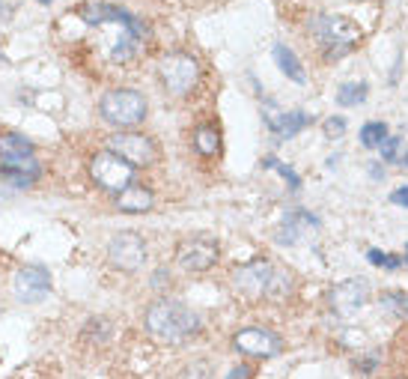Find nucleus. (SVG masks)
Listing matches in <instances>:
<instances>
[{
    "instance_id": "f257e3e1",
    "label": "nucleus",
    "mask_w": 408,
    "mask_h": 379,
    "mask_svg": "<svg viewBox=\"0 0 408 379\" xmlns=\"http://www.w3.org/2000/svg\"><path fill=\"white\" fill-rule=\"evenodd\" d=\"M292 278L268 260H250L233 272V287L248 299H283Z\"/></svg>"
},
{
    "instance_id": "f03ea898",
    "label": "nucleus",
    "mask_w": 408,
    "mask_h": 379,
    "mask_svg": "<svg viewBox=\"0 0 408 379\" xmlns=\"http://www.w3.org/2000/svg\"><path fill=\"white\" fill-rule=\"evenodd\" d=\"M146 328L152 338L167 340V343H179L200 328V317L185 302L161 299L146 310Z\"/></svg>"
},
{
    "instance_id": "7ed1b4c3",
    "label": "nucleus",
    "mask_w": 408,
    "mask_h": 379,
    "mask_svg": "<svg viewBox=\"0 0 408 379\" xmlns=\"http://www.w3.org/2000/svg\"><path fill=\"white\" fill-rule=\"evenodd\" d=\"M101 120L111 123V126H120V128H131L143 123L146 117V98L138 90H111L101 96Z\"/></svg>"
},
{
    "instance_id": "20e7f679",
    "label": "nucleus",
    "mask_w": 408,
    "mask_h": 379,
    "mask_svg": "<svg viewBox=\"0 0 408 379\" xmlns=\"http://www.w3.org/2000/svg\"><path fill=\"white\" fill-rule=\"evenodd\" d=\"M313 33H316V39L328 48V57H343L361 39V30L349 19H340V15H319L313 21Z\"/></svg>"
},
{
    "instance_id": "39448f33",
    "label": "nucleus",
    "mask_w": 408,
    "mask_h": 379,
    "mask_svg": "<svg viewBox=\"0 0 408 379\" xmlns=\"http://www.w3.org/2000/svg\"><path fill=\"white\" fill-rule=\"evenodd\" d=\"M90 173L96 179V186L111 191V194H120L123 188L131 186V179H134V168H131V164L123 161L120 156L111 153V150L96 153L90 158Z\"/></svg>"
},
{
    "instance_id": "423d86ee",
    "label": "nucleus",
    "mask_w": 408,
    "mask_h": 379,
    "mask_svg": "<svg viewBox=\"0 0 408 379\" xmlns=\"http://www.w3.org/2000/svg\"><path fill=\"white\" fill-rule=\"evenodd\" d=\"M161 81L173 96H188L200 81V66L191 54H167L161 60Z\"/></svg>"
},
{
    "instance_id": "0eeeda50",
    "label": "nucleus",
    "mask_w": 408,
    "mask_h": 379,
    "mask_svg": "<svg viewBox=\"0 0 408 379\" xmlns=\"http://www.w3.org/2000/svg\"><path fill=\"white\" fill-rule=\"evenodd\" d=\"M108 150L116 153L123 161H128L131 168H149V164H155V158H158L155 143H152L146 135H134V131H120V135H113L108 141Z\"/></svg>"
},
{
    "instance_id": "6e6552de",
    "label": "nucleus",
    "mask_w": 408,
    "mask_h": 379,
    "mask_svg": "<svg viewBox=\"0 0 408 379\" xmlns=\"http://www.w3.org/2000/svg\"><path fill=\"white\" fill-rule=\"evenodd\" d=\"M0 161H4L9 171L39 176V161L33 158V143L21 135H15V131L0 135Z\"/></svg>"
},
{
    "instance_id": "1a4fd4ad",
    "label": "nucleus",
    "mask_w": 408,
    "mask_h": 379,
    "mask_svg": "<svg viewBox=\"0 0 408 379\" xmlns=\"http://www.w3.org/2000/svg\"><path fill=\"white\" fill-rule=\"evenodd\" d=\"M108 260L113 263L116 269L123 272H134L143 266L146 260V245L138 233H116L108 245Z\"/></svg>"
},
{
    "instance_id": "9d476101",
    "label": "nucleus",
    "mask_w": 408,
    "mask_h": 379,
    "mask_svg": "<svg viewBox=\"0 0 408 379\" xmlns=\"http://www.w3.org/2000/svg\"><path fill=\"white\" fill-rule=\"evenodd\" d=\"M369 302V284L364 278H349L331 290V310L337 317H352Z\"/></svg>"
},
{
    "instance_id": "9b49d317",
    "label": "nucleus",
    "mask_w": 408,
    "mask_h": 379,
    "mask_svg": "<svg viewBox=\"0 0 408 379\" xmlns=\"http://www.w3.org/2000/svg\"><path fill=\"white\" fill-rule=\"evenodd\" d=\"M233 347L245 355H253V358H275L283 343L275 332H268V328H242V332L233 338Z\"/></svg>"
},
{
    "instance_id": "f8f14e48",
    "label": "nucleus",
    "mask_w": 408,
    "mask_h": 379,
    "mask_svg": "<svg viewBox=\"0 0 408 379\" xmlns=\"http://www.w3.org/2000/svg\"><path fill=\"white\" fill-rule=\"evenodd\" d=\"M176 263L185 272H206L218 263V245L206 239H188L176 248Z\"/></svg>"
},
{
    "instance_id": "ddd939ff",
    "label": "nucleus",
    "mask_w": 408,
    "mask_h": 379,
    "mask_svg": "<svg viewBox=\"0 0 408 379\" xmlns=\"http://www.w3.org/2000/svg\"><path fill=\"white\" fill-rule=\"evenodd\" d=\"M51 290V275L45 266H24L15 272V295L24 302H39Z\"/></svg>"
},
{
    "instance_id": "4468645a",
    "label": "nucleus",
    "mask_w": 408,
    "mask_h": 379,
    "mask_svg": "<svg viewBox=\"0 0 408 379\" xmlns=\"http://www.w3.org/2000/svg\"><path fill=\"white\" fill-rule=\"evenodd\" d=\"M265 123L271 126V131H275L277 138H295L298 131L310 123V117L304 111H292V113H277L275 108H268V117Z\"/></svg>"
},
{
    "instance_id": "2eb2a0df",
    "label": "nucleus",
    "mask_w": 408,
    "mask_h": 379,
    "mask_svg": "<svg viewBox=\"0 0 408 379\" xmlns=\"http://www.w3.org/2000/svg\"><path fill=\"white\" fill-rule=\"evenodd\" d=\"M152 206V191L143 188V186H128L120 191V197H116V209L120 212H128V216H134V212H146Z\"/></svg>"
},
{
    "instance_id": "dca6fc26",
    "label": "nucleus",
    "mask_w": 408,
    "mask_h": 379,
    "mask_svg": "<svg viewBox=\"0 0 408 379\" xmlns=\"http://www.w3.org/2000/svg\"><path fill=\"white\" fill-rule=\"evenodd\" d=\"M275 60H277V66H280V72H283L286 78H292L295 84H304V81H307V75H304L298 57L289 51L286 45H275Z\"/></svg>"
},
{
    "instance_id": "f3484780",
    "label": "nucleus",
    "mask_w": 408,
    "mask_h": 379,
    "mask_svg": "<svg viewBox=\"0 0 408 379\" xmlns=\"http://www.w3.org/2000/svg\"><path fill=\"white\" fill-rule=\"evenodd\" d=\"M194 146H197V153H200V156H215V153H218V146H220L218 131H215V128H209V126L197 128V135H194Z\"/></svg>"
},
{
    "instance_id": "a211bd4d",
    "label": "nucleus",
    "mask_w": 408,
    "mask_h": 379,
    "mask_svg": "<svg viewBox=\"0 0 408 379\" xmlns=\"http://www.w3.org/2000/svg\"><path fill=\"white\" fill-rule=\"evenodd\" d=\"M364 98H367V84H364V81H361V84H355V81H352V84H343V87H340V93H337V102L343 108L361 105Z\"/></svg>"
},
{
    "instance_id": "6ab92c4d",
    "label": "nucleus",
    "mask_w": 408,
    "mask_h": 379,
    "mask_svg": "<svg viewBox=\"0 0 408 379\" xmlns=\"http://www.w3.org/2000/svg\"><path fill=\"white\" fill-rule=\"evenodd\" d=\"M387 138V126L384 123H367L361 128V143L367 146V150H376V146H382Z\"/></svg>"
},
{
    "instance_id": "aec40b11",
    "label": "nucleus",
    "mask_w": 408,
    "mask_h": 379,
    "mask_svg": "<svg viewBox=\"0 0 408 379\" xmlns=\"http://www.w3.org/2000/svg\"><path fill=\"white\" fill-rule=\"evenodd\" d=\"M382 305L387 310H394L397 317H408V295L405 293H384L382 295Z\"/></svg>"
},
{
    "instance_id": "412c9836",
    "label": "nucleus",
    "mask_w": 408,
    "mask_h": 379,
    "mask_svg": "<svg viewBox=\"0 0 408 379\" xmlns=\"http://www.w3.org/2000/svg\"><path fill=\"white\" fill-rule=\"evenodd\" d=\"M367 257H369L372 266H382V269H399V266H402V260H399V257L384 254V251H379V248H369V251H367Z\"/></svg>"
},
{
    "instance_id": "4be33fe9",
    "label": "nucleus",
    "mask_w": 408,
    "mask_h": 379,
    "mask_svg": "<svg viewBox=\"0 0 408 379\" xmlns=\"http://www.w3.org/2000/svg\"><path fill=\"white\" fill-rule=\"evenodd\" d=\"M265 168H271V171H280V176H286V179H289V186L298 188V176H295L292 171H289L286 164H280L277 158H271V156H268V158H265Z\"/></svg>"
},
{
    "instance_id": "5701e85b",
    "label": "nucleus",
    "mask_w": 408,
    "mask_h": 379,
    "mask_svg": "<svg viewBox=\"0 0 408 379\" xmlns=\"http://www.w3.org/2000/svg\"><path fill=\"white\" fill-rule=\"evenodd\" d=\"M397 150H399V138H384V143H382V158H384V161H394V158H397Z\"/></svg>"
},
{
    "instance_id": "b1692460",
    "label": "nucleus",
    "mask_w": 408,
    "mask_h": 379,
    "mask_svg": "<svg viewBox=\"0 0 408 379\" xmlns=\"http://www.w3.org/2000/svg\"><path fill=\"white\" fill-rule=\"evenodd\" d=\"M343 131H346V123L340 120V117H334V120L325 123V135H328V138H340Z\"/></svg>"
},
{
    "instance_id": "393cba45",
    "label": "nucleus",
    "mask_w": 408,
    "mask_h": 379,
    "mask_svg": "<svg viewBox=\"0 0 408 379\" xmlns=\"http://www.w3.org/2000/svg\"><path fill=\"white\" fill-rule=\"evenodd\" d=\"M390 201H394L397 206H408V186H399L394 194H390Z\"/></svg>"
},
{
    "instance_id": "a878e982",
    "label": "nucleus",
    "mask_w": 408,
    "mask_h": 379,
    "mask_svg": "<svg viewBox=\"0 0 408 379\" xmlns=\"http://www.w3.org/2000/svg\"><path fill=\"white\" fill-rule=\"evenodd\" d=\"M227 379H250V370H248V368H245V365H242V368H233V370H230V376H227Z\"/></svg>"
},
{
    "instance_id": "bb28decb",
    "label": "nucleus",
    "mask_w": 408,
    "mask_h": 379,
    "mask_svg": "<svg viewBox=\"0 0 408 379\" xmlns=\"http://www.w3.org/2000/svg\"><path fill=\"white\" fill-rule=\"evenodd\" d=\"M402 257H405V263H408V245H405V254H402Z\"/></svg>"
},
{
    "instance_id": "cd10ccee",
    "label": "nucleus",
    "mask_w": 408,
    "mask_h": 379,
    "mask_svg": "<svg viewBox=\"0 0 408 379\" xmlns=\"http://www.w3.org/2000/svg\"><path fill=\"white\" fill-rule=\"evenodd\" d=\"M39 4H51V0H39Z\"/></svg>"
},
{
    "instance_id": "c85d7f7f",
    "label": "nucleus",
    "mask_w": 408,
    "mask_h": 379,
    "mask_svg": "<svg viewBox=\"0 0 408 379\" xmlns=\"http://www.w3.org/2000/svg\"><path fill=\"white\" fill-rule=\"evenodd\" d=\"M402 164H408V156H405V158H402Z\"/></svg>"
}]
</instances>
